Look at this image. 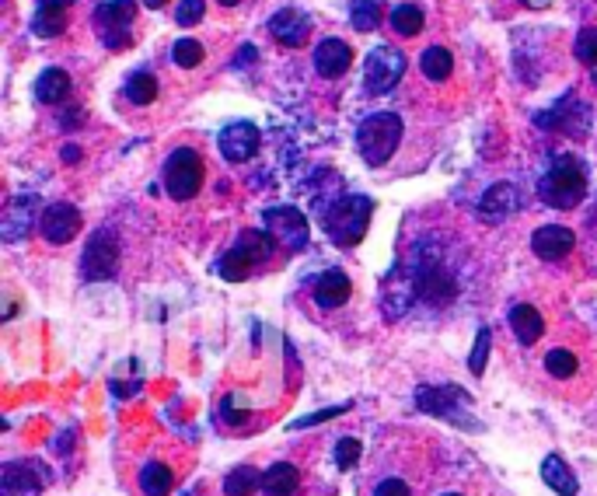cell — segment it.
I'll return each instance as SVG.
<instances>
[{
    "label": "cell",
    "mask_w": 597,
    "mask_h": 496,
    "mask_svg": "<svg viewBox=\"0 0 597 496\" xmlns=\"http://www.w3.org/2000/svg\"><path fill=\"white\" fill-rule=\"evenodd\" d=\"M144 4H147V7H151V11H158V7H165V4H168V0H144Z\"/></svg>",
    "instance_id": "cell-42"
},
{
    "label": "cell",
    "mask_w": 597,
    "mask_h": 496,
    "mask_svg": "<svg viewBox=\"0 0 597 496\" xmlns=\"http://www.w3.org/2000/svg\"><path fill=\"white\" fill-rule=\"evenodd\" d=\"M84 228L81 210L74 203H49L39 217V235L46 238L49 245H67L77 238V231Z\"/></svg>",
    "instance_id": "cell-10"
},
{
    "label": "cell",
    "mask_w": 597,
    "mask_h": 496,
    "mask_svg": "<svg viewBox=\"0 0 597 496\" xmlns=\"http://www.w3.org/2000/svg\"><path fill=\"white\" fill-rule=\"evenodd\" d=\"M591 81L597 84V67H591Z\"/></svg>",
    "instance_id": "cell-44"
},
{
    "label": "cell",
    "mask_w": 597,
    "mask_h": 496,
    "mask_svg": "<svg viewBox=\"0 0 597 496\" xmlns=\"http://www.w3.org/2000/svg\"><path fill=\"white\" fill-rule=\"evenodd\" d=\"M276 252V238L269 231L248 228L238 235V242L224 252V259L217 262V273L227 283H241L252 269H259L262 262H269V255Z\"/></svg>",
    "instance_id": "cell-2"
},
{
    "label": "cell",
    "mask_w": 597,
    "mask_h": 496,
    "mask_svg": "<svg viewBox=\"0 0 597 496\" xmlns=\"http://www.w3.org/2000/svg\"><path fill=\"white\" fill-rule=\"evenodd\" d=\"M573 245H577V235L570 228H563V224H545V228H538L531 235V248L545 262H559L563 255L573 252Z\"/></svg>",
    "instance_id": "cell-17"
},
{
    "label": "cell",
    "mask_w": 597,
    "mask_h": 496,
    "mask_svg": "<svg viewBox=\"0 0 597 496\" xmlns=\"http://www.w3.org/2000/svg\"><path fill=\"white\" fill-rule=\"evenodd\" d=\"M262 490V472L252 465H238L224 476V496H252Z\"/></svg>",
    "instance_id": "cell-25"
},
{
    "label": "cell",
    "mask_w": 597,
    "mask_h": 496,
    "mask_svg": "<svg viewBox=\"0 0 597 496\" xmlns=\"http://www.w3.org/2000/svg\"><path fill=\"white\" fill-rule=\"evenodd\" d=\"M371 214H374L371 196H339V200H332V207L325 210V231H329V238L336 245L353 248L364 242Z\"/></svg>",
    "instance_id": "cell-3"
},
{
    "label": "cell",
    "mask_w": 597,
    "mask_h": 496,
    "mask_svg": "<svg viewBox=\"0 0 597 496\" xmlns=\"http://www.w3.org/2000/svg\"><path fill=\"white\" fill-rule=\"evenodd\" d=\"M350 294H353V283H350V276H346L343 269H325V273L315 280V287H311L315 304H318V308H325V311L343 308V304L350 301Z\"/></svg>",
    "instance_id": "cell-16"
},
{
    "label": "cell",
    "mask_w": 597,
    "mask_h": 496,
    "mask_svg": "<svg viewBox=\"0 0 597 496\" xmlns=\"http://www.w3.org/2000/svg\"><path fill=\"white\" fill-rule=\"evenodd\" d=\"M486 360H489V329L482 325L479 336H475L472 353H468V371H472L475 378H482V374H486Z\"/></svg>",
    "instance_id": "cell-35"
},
{
    "label": "cell",
    "mask_w": 597,
    "mask_h": 496,
    "mask_svg": "<svg viewBox=\"0 0 597 496\" xmlns=\"http://www.w3.org/2000/svg\"><path fill=\"white\" fill-rule=\"evenodd\" d=\"M542 479H545V486H549V490H556L559 496H577L580 493L577 476H573L570 465H566L559 455H549L542 462Z\"/></svg>",
    "instance_id": "cell-22"
},
{
    "label": "cell",
    "mask_w": 597,
    "mask_h": 496,
    "mask_svg": "<svg viewBox=\"0 0 597 496\" xmlns=\"http://www.w3.org/2000/svg\"><path fill=\"white\" fill-rule=\"evenodd\" d=\"M175 490V476L165 462H147L140 469V493L144 496H168Z\"/></svg>",
    "instance_id": "cell-24"
},
{
    "label": "cell",
    "mask_w": 597,
    "mask_h": 496,
    "mask_svg": "<svg viewBox=\"0 0 597 496\" xmlns=\"http://www.w3.org/2000/svg\"><path fill=\"white\" fill-rule=\"evenodd\" d=\"M70 95V74L60 67H49L39 74V81H35V98H39L42 105H60L63 98Z\"/></svg>",
    "instance_id": "cell-21"
},
{
    "label": "cell",
    "mask_w": 597,
    "mask_h": 496,
    "mask_svg": "<svg viewBox=\"0 0 597 496\" xmlns=\"http://www.w3.org/2000/svg\"><path fill=\"white\" fill-rule=\"evenodd\" d=\"M203 11H206L203 0H182L179 11H175V21H179L182 28H193L196 21H203Z\"/></svg>",
    "instance_id": "cell-37"
},
{
    "label": "cell",
    "mask_w": 597,
    "mask_h": 496,
    "mask_svg": "<svg viewBox=\"0 0 597 496\" xmlns=\"http://www.w3.org/2000/svg\"><path fill=\"white\" fill-rule=\"evenodd\" d=\"M35 214H39V196H14L4 210V221H0V238L21 242L35 228Z\"/></svg>",
    "instance_id": "cell-14"
},
{
    "label": "cell",
    "mask_w": 597,
    "mask_h": 496,
    "mask_svg": "<svg viewBox=\"0 0 597 496\" xmlns=\"http://www.w3.org/2000/svg\"><path fill=\"white\" fill-rule=\"evenodd\" d=\"M350 406H336V409H325V413H315V416H304L301 423H294V427H315V423H322V420H332V416H343Z\"/></svg>",
    "instance_id": "cell-38"
},
{
    "label": "cell",
    "mask_w": 597,
    "mask_h": 496,
    "mask_svg": "<svg viewBox=\"0 0 597 496\" xmlns=\"http://www.w3.org/2000/svg\"><path fill=\"white\" fill-rule=\"evenodd\" d=\"M126 98H130L133 105H151L154 98H158V81H154V74H147V70L130 74V81H126Z\"/></svg>",
    "instance_id": "cell-30"
},
{
    "label": "cell",
    "mask_w": 597,
    "mask_h": 496,
    "mask_svg": "<svg viewBox=\"0 0 597 496\" xmlns=\"http://www.w3.org/2000/svg\"><path fill=\"white\" fill-rule=\"evenodd\" d=\"M119 269V242H116V231L112 228H98L95 235L88 238L81 255V276L88 283H102L112 280Z\"/></svg>",
    "instance_id": "cell-6"
},
{
    "label": "cell",
    "mask_w": 597,
    "mask_h": 496,
    "mask_svg": "<svg viewBox=\"0 0 597 496\" xmlns=\"http://www.w3.org/2000/svg\"><path fill=\"white\" fill-rule=\"evenodd\" d=\"M364 458V444L357 441V437H343V441H336V455H332V462H336V469H353V465Z\"/></svg>",
    "instance_id": "cell-33"
},
{
    "label": "cell",
    "mask_w": 597,
    "mask_h": 496,
    "mask_svg": "<svg viewBox=\"0 0 597 496\" xmlns=\"http://www.w3.org/2000/svg\"><path fill=\"white\" fill-rule=\"evenodd\" d=\"M220 4H224V7H234V4H241V0H220Z\"/></svg>",
    "instance_id": "cell-43"
},
{
    "label": "cell",
    "mask_w": 597,
    "mask_h": 496,
    "mask_svg": "<svg viewBox=\"0 0 597 496\" xmlns=\"http://www.w3.org/2000/svg\"><path fill=\"white\" fill-rule=\"evenodd\" d=\"M521 189L510 186V182H496V186H489L486 193H482L479 207H475V214H479V221L486 224H500L507 221V217H514L517 210H521Z\"/></svg>",
    "instance_id": "cell-11"
},
{
    "label": "cell",
    "mask_w": 597,
    "mask_h": 496,
    "mask_svg": "<svg viewBox=\"0 0 597 496\" xmlns=\"http://www.w3.org/2000/svg\"><path fill=\"white\" fill-rule=\"evenodd\" d=\"M577 367H580V360H577V353H570V350H549V357H545V371L559 381L573 378Z\"/></svg>",
    "instance_id": "cell-32"
},
{
    "label": "cell",
    "mask_w": 597,
    "mask_h": 496,
    "mask_svg": "<svg viewBox=\"0 0 597 496\" xmlns=\"http://www.w3.org/2000/svg\"><path fill=\"white\" fill-rule=\"evenodd\" d=\"M269 35H273L280 46L301 49L311 35V18L304 11H297V7H283V11H276L273 18H269Z\"/></svg>",
    "instance_id": "cell-13"
},
{
    "label": "cell",
    "mask_w": 597,
    "mask_h": 496,
    "mask_svg": "<svg viewBox=\"0 0 597 496\" xmlns=\"http://www.w3.org/2000/svg\"><path fill=\"white\" fill-rule=\"evenodd\" d=\"M266 221V231L276 238V245L287 248V252H301L308 245V217L301 214L297 207H269L262 214Z\"/></svg>",
    "instance_id": "cell-9"
},
{
    "label": "cell",
    "mask_w": 597,
    "mask_h": 496,
    "mask_svg": "<svg viewBox=\"0 0 597 496\" xmlns=\"http://www.w3.org/2000/svg\"><path fill=\"white\" fill-rule=\"evenodd\" d=\"M587 196V165L573 154H559L538 179V200L552 210H573Z\"/></svg>",
    "instance_id": "cell-1"
},
{
    "label": "cell",
    "mask_w": 597,
    "mask_h": 496,
    "mask_svg": "<svg viewBox=\"0 0 597 496\" xmlns=\"http://www.w3.org/2000/svg\"><path fill=\"white\" fill-rule=\"evenodd\" d=\"M217 147L231 165H245V161L259 151V130H255L252 123H245V119H238V123L224 126Z\"/></svg>",
    "instance_id": "cell-12"
},
{
    "label": "cell",
    "mask_w": 597,
    "mask_h": 496,
    "mask_svg": "<svg viewBox=\"0 0 597 496\" xmlns=\"http://www.w3.org/2000/svg\"><path fill=\"white\" fill-rule=\"evenodd\" d=\"M573 56H577L587 70L597 67V28H584V32L577 35V42H573Z\"/></svg>",
    "instance_id": "cell-34"
},
{
    "label": "cell",
    "mask_w": 597,
    "mask_h": 496,
    "mask_svg": "<svg viewBox=\"0 0 597 496\" xmlns=\"http://www.w3.org/2000/svg\"><path fill=\"white\" fill-rule=\"evenodd\" d=\"M521 4H528V7H549L552 0H521Z\"/></svg>",
    "instance_id": "cell-41"
},
{
    "label": "cell",
    "mask_w": 597,
    "mask_h": 496,
    "mask_svg": "<svg viewBox=\"0 0 597 496\" xmlns=\"http://www.w3.org/2000/svg\"><path fill=\"white\" fill-rule=\"evenodd\" d=\"M392 28L398 35H419L423 32V11H419V4H398L392 11Z\"/></svg>",
    "instance_id": "cell-31"
},
{
    "label": "cell",
    "mask_w": 597,
    "mask_h": 496,
    "mask_svg": "<svg viewBox=\"0 0 597 496\" xmlns=\"http://www.w3.org/2000/svg\"><path fill=\"white\" fill-rule=\"evenodd\" d=\"M419 70H423L430 81H447L454 70V56L447 53L444 46H430L423 56H419Z\"/></svg>",
    "instance_id": "cell-27"
},
{
    "label": "cell",
    "mask_w": 597,
    "mask_h": 496,
    "mask_svg": "<svg viewBox=\"0 0 597 496\" xmlns=\"http://www.w3.org/2000/svg\"><path fill=\"white\" fill-rule=\"evenodd\" d=\"M301 490V472L290 462H276L273 469L262 472V493L266 496H294Z\"/></svg>",
    "instance_id": "cell-20"
},
{
    "label": "cell",
    "mask_w": 597,
    "mask_h": 496,
    "mask_svg": "<svg viewBox=\"0 0 597 496\" xmlns=\"http://www.w3.org/2000/svg\"><path fill=\"white\" fill-rule=\"evenodd\" d=\"M77 158H81V151H77V147H67V151H63V161H70V165H74Z\"/></svg>",
    "instance_id": "cell-40"
},
{
    "label": "cell",
    "mask_w": 597,
    "mask_h": 496,
    "mask_svg": "<svg viewBox=\"0 0 597 496\" xmlns=\"http://www.w3.org/2000/svg\"><path fill=\"white\" fill-rule=\"evenodd\" d=\"M161 186H165L168 200L186 203L193 200L203 186V158L193 151V147H179V151L168 154L165 172H161Z\"/></svg>",
    "instance_id": "cell-5"
},
{
    "label": "cell",
    "mask_w": 597,
    "mask_h": 496,
    "mask_svg": "<svg viewBox=\"0 0 597 496\" xmlns=\"http://www.w3.org/2000/svg\"><path fill=\"white\" fill-rule=\"evenodd\" d=\"M510 329H514V336L521 339L524 346L538 343L545 332V318L538 308H531V304H514L510 308Z\"/></svg>",
    "instance_id": "cell-19"
},
{
    "label": "cell",
    "mask_w": 597,
    "mask_h": 496,
    "mask_svg": "<svg viewBox=\"0 0 597 496\" xmlns=\"http://www.w3.org/2000/svg\"><path fill=\"white\" fill-rule=\"evenodd\" d=\"M416 406L430 416H440V420H454L461 427H472V416H468V395L465 388H419L416 392Z\"/></svg>",
    "instance_id": "cell-8"
},
{
    "label": "cell",
    "mask_w": 597,
    "mask_h": 496,
    "mask_svg": "<svg viewBox=\"0 0 597 496\" xmlns=\"http://www.w3.org/2000/svg\"><path fill=\"white\" fill-rule=\"evenodd\" d=\"M405 74V56L395 46H378L364 60V91L367 95H388Z\"/></svg>",
    "instance_id": "cell-7"
},
{
    "label": "cell",
    "mask_w": 597,
    "mask_h": 496,
    "mask_svg": "<svg viewBox=\"0 0 597 496\" xmlns=\"http://www.w3.org/2000/svg\"><path fill=\"white\" fill-rule=\"evenodd\" d=\"M444 496H465V493H444Z\"/></svg>",
    "instance_id": "cell-45"
},
{
    "label": "cell",
    "mask_w": 597,
    "mask_h": 496,
    "mask_svg": "<svg viewBox=\"0 0 597 496\" xmlns=\"http://www.w3.org/2000/svg\"><path fill=\"white\" fill-rule=\"evenodd\" d=\"M67 28V11L63 7H35L32 14V32L42 35V39H53Z\"/></svg>",
    "instance_id": "cell-28"
},
{
    "label": "cell",
    "mask_w": 597,
    "mask_h": 496,
    "mask_svg": "<svg viewBox=\"0 0 597 496\" xmlns=\"http://www.w3.org/2000/svg\"><path fill=\"white\" fill-rule=\"evenodd\" d=\"M385 18V4L381 0H353L350 7V21L357 32H374Z\"/></svg>",
    "instance_id": "cell-29"
},
{
    "label": "cell",
    "mask_w": 597,
    "mask_h": 496,
    "mask_svg": "<svg viewBox=\"0 0 597 496\" xmlns=\"http://www.w3.org/2000/svg\"><path fill=\"white\" fill-rule=\"evenodd\" d=\"M0 496H42V472L32 462H7L0 469Z\"/></svg>",
    "instance_id": "cell-15"
},
{
    "label": "cell",
    "mask_w": 597,
    "mask_h": 496,
    "mask_svg": "<svg viewBox=\"0 0 597 496\" xmlns=\"http://www.w3.org/2000/svg\"><path fill=\"white\" fill-rule=\"evenodd\" d=\"M35 4H39V7H63V11H67L74 0H35Z\"/></svg>",
    "instance_id": "cell-39"
},
{
    "label": "cell",
    "mask_w": 597,
    "mask_h": 496,
    "mask_svg": "<svg viewBox=\"0 0 597 496\" xmlns=\"http://www.w3.org/2000/svg\"><path fill=\"white\" fill-rule=\"evenodd\" d=\"M402 144V119L395 112H374L360 123L357 151L371 168H381Z\"/></svg>",
    "instance_id": "cell-4"
},
{
    "label": "cell",
    "mask_w": 597,
    "mask_h": 496,
    "mask_svg": "<svg viewBox=\"0 0 597 496\" xmlns=\"http://www.w3.org/2000/svg\"><path fill=\"white\" fill-rule=\"evenodd\" d=\"M172 60L179 63V67L193 70V67L203 63V46H199L196 39H179V42H175V49H172Z\"/></svg>",
    "instance_id": "cell-36"
},
{
    "label": "cell",
    "mask_w": 597,
    "mask_h": 496,
    "mask_svg": "<svg viewBox=\"0 0 597 496\" xmlns=\"http://www.w3.org/2000/svg\"><path fill=\"white\" fill-rule=\"evenodd\" d=\"M137 18V4L133 0H105L95 11V21L105 32H119V28H130V21Z\"/></svg>",
    "instance_id": "cell-23"
},
{
    "label": "cell",
    "mask_w": 597,
    "mask_h": 496,
    "mask_svg": "<svg viewBox=\"0 0 597 496\" xmlns=\"http://www.w3.org/2000/svg\"><path fill=\"white\" fill-rule=\"evenodd\" d=\"M315 70L325 77V81H336V77H343L346 70L353 67V49L346 46L343 39H325L315 46Z\"/></svg>",
    "instance_id": "cell-18"
},
{
    "label": "cell",
    "mask_w": 597,
    "mask_h": 496,
    "mask_svg": "<svg viewBox=\"0 0 597 496\" xmlns=\"http://www.w3.org/2000/svg\"><path fill=\"white\" fill-rule=\"evenodd\" d=\"M419 483L402 472H385V476H374L371 483V496H416Z\"/></svg>",
    "instance_id": "cell-26"
}]
</instances>
